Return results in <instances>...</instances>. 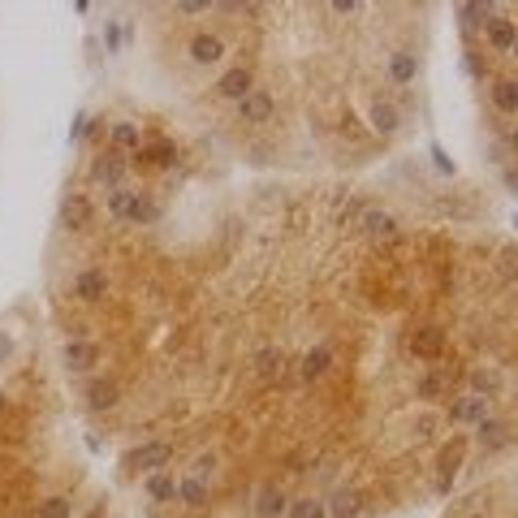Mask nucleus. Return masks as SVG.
Listing matches in <instances>:
<instances>
[{"mask_svg":"<svg viewBox=\"0 0 518 518\" xmlns=\"http://www.w3.org/2000/svg\"><path fill=\"white\" fill-rule=\"evenodd\" d=\"M39 320L139 518H406L514 449V242L480 199L250 173L130 87L73 134Z\"/></svg>","mask_w":518,"mask_h":518,"instance_id":"1","label":"nucleus"},{"mask_svg":"<svg viewBox=\"0 0 518 518\" xmlns=\"http://www.w3.org/2000/svg\"><path fill=\"white\" fill-rule=\"evenodd\" d=\"M147 104L238 169L363 178L428 122L432 5H147Z\"/></svg>","mask_w":518,"mask_h":518,"instance_id":"2","label":"nucleus"},{"mask_svg":"<svg viewBox=\"0 0 518 518\" xmlns=\"http://www.w3.org/2000/svg\"><path fill=\"white\" fill-rule=\"evenodd\" d=\"M0 518H139L78 428L31 307L0 316Z\"/></svg>","mask_w":518,"mask_h":518,"instance_id":"3","label":"nucleus"},{"mask_svg":"<svg viewBox=\"0 0 518 518\" xmlns=\"http://www.w3.org/2000/svg\"><path fill=\"white\" fill-rule=\"evenodd\" d=\"M458 35L466 48V70L484 100V125L497 134V156L505 186L514 178V5H463Z\"/></svg>","mask_w":518,"mask_h":518,"instance_id":"4","label":"nucleus"},{"mask_svg":"<svg viewBox=\"0 0 518 518\" xmlns=\"http://www.w3.org/2000/svg\"><path fill=\"white\" fill-rule=\"evenodd\" d=\"M436 518H514V480H510V471H497L488 480L471 484L466 493L445 501V510Z\"/></svg>","mask_w":518,"mask_h":518,"instance_id":"5","label":"nucleus"}]
</instances>
